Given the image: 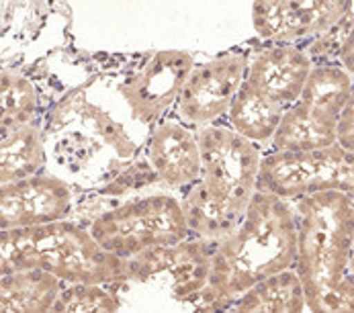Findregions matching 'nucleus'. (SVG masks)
<instances>
[{"label":"nucleus","instance_id":"obj_1","mask_svg":"<svg viewBox=\"0 0 354 313\" xmlns=\"http://www.w3.org/2000/svg\"><path fill=\"white\" fill-rule=\"evenodd\" d=\"M297 221L293 201L256 191L238 227L217 240L207 285L193 299L199 312H223L258 281L295 266Z\"/></svg>","mask_w":354,"mask_h":313},{"label":"nucleus","instance_id":"obj_2","mask_svg":"<svg viewBox=\"0 0 354 313\" xmlns=\"http://www.w3.org/2000/svg\"><path fill=\"white\" fill-rule=\"evenodd\" d=\"M197 137L201 176L178 199L193 236L221 240L238 227L258 191L262 148L225 121L199 127Z\"/></svg>","mask_w":354,"mask_h":313},{"label":"nucleus","instance_id":"obj_3","mask_svg":"<svg viewBox=\"0 0 354 313\" xmlns=\"http://www.w3.org/2000/svg\"><path fill=\"white\" fill-rule=\"evenodd\" d=\"M27 268L48 270L64 283H133L129 258L104 250L91 229L64 219L35 227L2 229L0 274Z\"/></svg>","mask_w":354,"mask_h":313},{"label":"nucleus","instance_id":"obj_4","mask_svg":"<svg viewBox=\"0 0 354 313\" xmlns=\"http://www.w3.org/2000/svg\"><path fill=\"white\" fill-rule=\"evenodd\" d=\"M297 221L295 270L309 312H326L328 297L348 274L354 246V197L315 193L293 201Z\"/></svg>","mask_w":354,"mask_h":313},{"label":"nucleus","instance_id":"obj_5","mask_svg":"<svg viewBox=\"0 0 354 313\" xmlns=\"http://www.w3.org/2000/svg\"><path fill=\"white\" fill-rule=\"evenodd\" d=\"M91 234L104 250L121 258L156 246L180 244L193 236L178 195L164 189L129 197L99 213L91 223Z\"/></svg>","mask_w":354,"mask_h":313},{"label":"nucleus","instance_id":"obj_6","mask_svg":"<svg viewBox=\"0 0 354 313\" xmlns=\"http://www.w3.org/2000/svg\"><path fill=\"white\" fill-rule=\"evenodd\" d=\"M354 76L336 59H322L305 82L304 93L291 104L268 144V150H311L338 142V127L346 108Z\"/></svg>","mask_w":354,"mask_h":313},{"label":"nucleus","instance_id":"obj_7","mask_svg":"<svg viewBox=\"0 0 354 313\" xmlns=\"http://www.w3.org/2000/svg\"><path fill=\"white\" fill-rule=\"evenodd\" d=\"M258 191L287 201L328 191L354 197V152L338 142L311 150L262 152Z\"/></svg>","mask_w":354,"mask_h":313},{"label":"nucleus","instance_id":"obj_8","mask_svg":"<svg viewBox=\"0 0 354 313\" xmlns=\"http://www.w3.org/2000/svg\"><path fill=\"white\" fill-rule=\"evenodd\" d=\"M197 55L185 50H156L136 53L115 76V91L127 104L131 117L152 129L172 113Z\"/></svg>","mask_w":354,"mask_h":313},{"label":"nucleus","instance_id":"obj_9","mask_svg":"<svg viewBox=\"0 0 354 313\" xmlns=\"http://www.w3.org/2000/svg\"><path fill=\"white\" fill-rule=\"evenodd\" d=\"M250 55L252 48H234L211 59L197 61L187 76L172 115L193 129L225 121L246 78Z\"/></svg>","mask_w":354,"mask_h":313},{"label":"nucleus","instance_id":"obj_10","mask_svg":"<svg viewBox=\"0 0 354 313\" xmlns=\"http://www.w3.org/2000/svg\"><path fill=\"white\" fill-rule=\"evenodd\" d=\"M354 15V0H291L272 41L299 44L315 61L334 59Z\"/></svg>","mask_w":354,"mask_h":313},{"label":"nucleus","instance_id":"obj_11","mask_svg":"<svg viewBox=\"0 0 354 313\" xmlns=\"http://www.w3.org/2000/svg\"><path fill=\"white\" fill-rule=\"evenodd\" d=\"M144 154L160 178V187L180 193L201 176V146L197 129L185 125L172 113L152 125Z\"/></svg>","mask_w":354,"mask_h":313},{"label":"nucleus","instance_id":"obj_12","mask_svg":"<svg viewBox=\"0 0 354 313\" xmlns=\"http://www.w3.org/2000/svg\"><path fill=\"white\" fill-rule=\"evenodd\" d=\"M72 191L50 174H33L0 184V229L35 227L68 217Z\"/></svg>","mask_w":354,"mask_h":313},{"label":"nucleus","instance_id":"obj_13","mask_svg":"<svg viewBox=\"0 0 354 313\" xmlns=\"http://www.w3.org/2000/svg\"><path fill=\"white\" fill-rule=\"evenodd\" d=\"M315 59L299 44L260 41L252 48L244 82L285 108L299 99Z\"/></svg>","mask_w":354,"mask_h":313},{"label":"nucleus","instance_id":"obj_14","mask_svg":"<svg viewBox=\"0 0 354 313\" xmlns=\"http://www.w3.org/2000/svg\"><path fill=\"white\" fill-rule=\"evenodd\" d=\"M285 113H287V108L283 104L262 95L250 84L242 82L234 103L227 111L225 123L234 131L244 135L246 140L260 146L264 152L268 148V144L272 142Z\"/></svg>","mask_w":354,"mask_h":313},{"label":"nucleus","instance_id":"obj_15","mask_svg":"<svg viewBox=\"0 0 354 313\" xmlns=\"http://www.w3.org/2000/svg\"><path fill=\"white\" fill-rule=\"evenodd\" d=\"M64 287L55 274L41 268H27L0 274L2 312H48Z\"/></svg>","mask_w":354,"mask_h":313},{"label":"nucleus","instance_id":"obj_16","mask_svg":"<svg viewBox=\"0 0 354 313\" xmlns=\"http://www.w3.org/2000/svg\"><path fill=\"white\" fill-rule=\"evenodd\" d=\"M46 162V135L37 125L25 123L2 133L0 184L39 174Z\"/></svg>","mask_w":354,"mask_h":313},{"label":"nucleus","instance_id":"obj_17","mask_svg":"<svg viewBox=\"0 0 354 313\" xmlns=\"http://www.w3.org/2000/svg\"><path fill=\"white\" fill-rule=\"evenodd\" d=\"M230 312H307L304 285L295 266L258 281L234 301Z\"/></svg>","mask_w":354,"mask_h":313},{"label":"nucleus","instance_id":"obj_18","mask_svg":"<svg viewBox=\"0 0 354 313\" xmlns=\"http://www.w3.org/2000/svg\"><path fill=\"white\" fill-rule=\"evenodd\" d=\"M35 104L37 97L29 80L0 74V127L4 131L31 123L35 117Z\"/></svg>","mask_w":354,"mask_h":313},{"label":"nucleus","instance_id":"obj_19","mask_svg":"<svg viewBox=\"0 0 354 313\" xmlns=\"http://www.w3.org/2000/svg\"><path fill=\"white\" fill-rule=\"evenodd\" d=\"M97 283H70V287H62L53 310L55 312H115L121 307V301L115 291H106Z\"/></svg>","mask_w":354,"mask_h":313},{"label":"nucleus","instance_id":"obj_20","mask_svg":"<svg viewBox=\"0 0 354 313\" xmlns=\"http://www.w3.org/2000/svg\"><path fill=\"white\" fill-rule=\"evenodd\" d=\"M291 0H254L252 27L260 41H272Z\"/></svg>","mask_w":354,"mask_h":313},{"label":"nucleus","instance_id":"obj_21","mask_svg":"<svg viewBox=\"0 0 354 313\" xmlns=\"http://www.w3.org/2000/svg\"><path fill=\"white\" fill-rule=\"evenodd\" d=\"M326 312H354V270H348V274L332 291Z\"/></svg>","mask_w":354,"mask_h":313},{"label":"nucleus","instance_id":"obj_22","mask_svg":"<svg viewBox=\"0 0 354 313\" xmlns=\"http://www.w3.org/2000/svg\"><path fill=\"white\" fill-rule=\"evenodd\" d=\"M348 74L354 76V15L342 35V41H340V48L336 52V57H334Z\"/></svg>","mask_w":354,"mask_h":313},{"label":"nucleus","instance_id":"obj_23","mask_svg":"<svg viewBox=\"0 0 354 313\" xmlns=\"http://www.w3.org/2000/svg\"><path fill=\"white\" fill-rule=\"evenodd\" d=\"M338 144H342L344 148L353 150L354 152V86L348 97L346 108L342 113L340 119V127H338Z\"/></svg>","mask_w":354,"mask_h":313},{"label":"nucleus","instance_id":"obj_24","mask_svg":"<svg viewBox=\"0 0 354 313\" xmlns=\"http://www.w3.org/2000/svg\"><path fill=\"white\" fill-rule=\"evenodd\" d=\"M19 2L21 0H0V39L10 31V27L17 19Z\"/></svg>","mask_w":354,"mask_h":313},{"label":"nucleus","instance_id":"obj_25","mask_svg":"<svg viewBox=\"0 0 354 313\" xmlns=\"http://www.w3.org/2000/svg\"><path fill=\"white\" fill-rule=\"evenodd\" d=\"M351 270H354V246H353V260H351Z\"/></svg>","mask_w":354,"mask_h":313}]
</instances>
